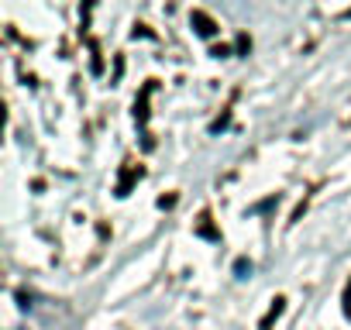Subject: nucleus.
<instances>
[{
  "label": "nucleus",
  "instance_id": "obj_1",
  "mask_svg": "<svg viewBox=\"0 0 351 330\" xmlns=\"http://www.w3.org/2000/svg\"><path fill=\"white\" fill-rule=\"evenodd\" d=\"M193 25H197V31H200L204 38H210V35L217 31V25H214V21L204 14V11H193Z\"/></svg>",
  "mask_w": 351,
  "mask_h": 330
},
{
  "label": "nucleus",
  "instance_id": "obj_2",
  "mask_svg": "<svg viewBox=\"0 0 351 330\" xmlns=\"http://www.w3.org/2000/svg\"><path fill=\"white\" fill-rule=\"evenodd\" d=\"M282 303H286V299H276V303H272V309H269V316L262 320V330H269V327H272V320H276V316L282 313Z\"/></svg>",
  "mask_w": 351,
  "mask_h": 330
},
{
  "label": "nucleus",
  "instance_id": "obj_3",
  "mask_svg": "<svg viewBox=\"0 0 351 330\" xmlns=\"http://www.w3.org/2000/svg\"><path fill=\"white\" fill-rule=\"evenodd\" d=\"M234 272H238V279H245V275L252 272V262H245V258H238V262H234Z\"/></svg>",
  "mask_w": 351,
  "mask_h": 330
}]
</instances>
